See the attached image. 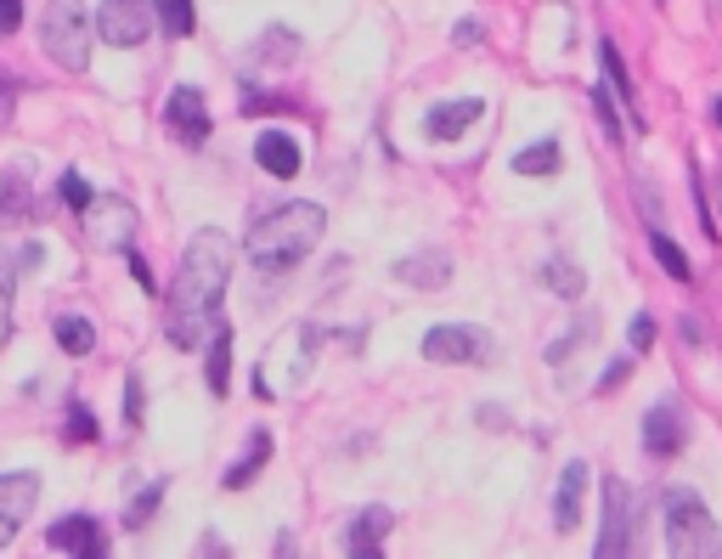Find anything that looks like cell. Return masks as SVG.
Instances as JSON below:
<instances>
[{"mask_svg":"<svg viewBox=\"0 0 722 559\" xmlns=\"http://www.w3.org/2000/svg\"><path fill=\"white\" fill-rule=\"evenodd\" d=\"M232 238L220 226H198L181 249V272L170 283V300H164V334L181 350H198L220 334V300H226V283H232Z\"/></svg>","mask_w":722,"mask_h":559,"instance_id":"1","label":"cell"},{"mask_svg":"<svg viewBox=\"0 0 722 559\" xmlns=\"http://www.w3.org/2000/svg\"><path fill=\"white\" fill-rule=\"evenodd\" d=\"M322 233H327V210L293 199V204H277L272 215H260V221L249 226L243 249H249V260H254V272L282 277V272H293V266H300V260L322 243Z\"/></svg>","mask_w":722,"mask_h":559,"instance_id":"2","label":"cell"},{"mask_svg":"<svg viewBox=\"0 0 722 559\" xmlns=\"http://www.w3.org/2000/svg\"><path fill=\"white\" fill-rule=\"evenodd\" d=\"M666 548L672 559H722V525L700 503V491L688 486L666 491Z\"/></svg>","mask_w":722,"mask_h":559,"instance_id":"3","label":"cell"},{"mask_svg":"<svg viewBox=\"0 0 722 559\" xmlns=\"http://www.w3.org/2000/svg\"><path fill=\"white\" fill-rule=\"evenodd\" d=\"M40 46H46V57L57 62V69H69V74L91 69V17H85L80 0H46Z\"/></svg>","mask_w":722,"mask_h":559,"instance_id":"4","label":"cell"},{"mask_svg":"<svg viewBox=\"0 0 722 559\" xmlns=\"http://www.w3.org/2000/svg\"><path fill=\"white\" fill-rule=\"evenodd\" d=\"M593 559H643V543H638V498L633 486L610 475L604 480V525H599V554Z\"/></svg>","mask_w":722,"mask_h":559,"instance_id":"5","label":"cell"},{"mask_svg":"<svg viewBox=\"0 0 722 559\" xmlns=\"http://www.w3.org/2000/svg\"><path fill=\"white\" fill-rule=\"evenodd\" d=\"M491 350H497V340L474 322H441L423 334V356L441 361V368H485Z\"/></svg>","mask_w":722,"mask_h":559,"instance_id":"6","label":"cell"},{"mask_svg":"<svg viewBox=\"0 0 722 559\" xmlns=\"http://www.w3.org/2000/svg\"><path fill=\"white\" fill-rule=\"evenodd\" d=\"M153 28H158L153 0H103V7H96V40L113 46V51H136V46H147Z\"/></svg>","mask_w":722,"mask_h":559,"instance_id":"7","label":"cell"},{"mask_svg":"<svg viewBox=\"0 0 722 559\" xmlns=\"http://www.w3.org/2000/svg\"><path fill=\"white\" fill-rule=\"evenodd\" d=\"M40 503V475L35 469H17V475H0V548H12L17 532L28 525Z\"/></svg>","mask_w":722,"mask_h":559,"instance_id":"8","label":"cell"},{"mask_svg":"<svg viewBox=\"0 0 722 559\" xmlns=\"http://www.w3.org/2000/svg\"><path fill=\"white\" fill-rule=\"evenodd\" d=\"M85 238L96 249H130V238H136V210H130V199H91Z\"/></svg>","mask_w":722,"mask_h":559,"instance_id":"9","label":"cell"},{"mask_svg":"<svg viewBox=\"0 0 722 559\" xmlns=\"http://www.w3.org/2000/svg\"><path fill=\"white\" fill-rule=\"evenodd\" d=\"M164 124L176 130V142L204 147V142H209V108H204V91H198V85H176V91H170V103H164Z\"/></svg>","mask_w":722,"mask_h":559,"instance_id":"10","label":"cell"},{"mask_svg":"<svg viewBox=\"0 0 722 559\" xmlns=\"http://www.w3.org/2000/svg\"><path fill=\"white\" fill-rule=\"evenodd\" d=\"M46 543L62 548V554H74V559H108V532H103L96 514H62L46 532Z\"/></svg>","mask_w":722,"mask_h":559,"instance_id":"11","label":"cell"},{"mask_svg":"<svg viewBox=\"0 0 722 559\" xmlns=\"http://www.w3.org/2000/svg\"><path fill=\"white\" fill-rule=\"evenodd\" d=\"M683 441H688V418H683V407H677L672 396H666V402H654V407L643 413V447H649V457H677Z\"/></svg>","mask_w":722,"mask_h":559,"instance_id":"12","label":"cell"},{"mask_svg":"<svg viewBox=\"0 0 722 559\" xmlns=\"http://www.w3.org/2000/svg\"><path fill=\"white\" fill-rule=\"evenodd\" d=\"M389 525H396V514H389L384 503H368L356 520H350V532H345V554L350 559H384V537H389Z\"/></svg>","mask_w":722,"mask_h":559,"instance_id":"13","label":"cell"},{"mask_svg":"<svg viewBox=\"0 0 722 559\" xmlns=\"http://www.w3.org/2000/svg\"><path fill=\"white\" fill-rule=\"evenodd\" d=\"M485 114L480 96H457V103H435L430 114H423V136L430 142H452V136H464V130Z\"/></svg>","mask_w":722,"mask_h":559,"instance_id":"14","label":"cell"},{"mask_svg":"<svg viewBox=\"0 0 722 559\" xmlns=\"http://www.w3.org/2000/svg\"><path fill=\"white\" fill-rule=\"evenodd\" d=\"M254 164H260L266 176H277V181H293L305 158H300V142H293V136H282V130H266V136H254Z\"/></svg>","mask_w":722,"mask_h":559,"instance_id":"15","label":"cell"},{"mask_svg":"<svg viewBox=\"0 0 722 559\" xmlns=\"http://www.w3.org/2000/svg\"><path fill=\"white\" fill-rule=\"evenodd\" d=\"M396 277L407 288H446L452 283V254L446 249H418V254L396 260Z\"/></svg>","mask_w":722,"mask_h":559,"instance_id":"16","label":"cell"},{"mask_svg":"<svg viewBox=\"0 0 722 559\" xmlns=\"http://www.w3.org/2000/svg\"><path fill=\"white\" fill-rule=\"evenodd\" d=\"M581 498H587V464L576 457V464H565L559 498H553V525H559V532H576L581 525Z\"/></svg>","mask_w":722,"mask_h":559,"instance_id":"17","label":"cell"},{"mask_svg":"<svg viewBox=\"0 0 722 559\" xmlns=\"http://www.w3.org/2000/svg\"><path fill=\"white\" fill-rule=\"evenodd\" d=\"M272 452H277L272 430H254V436H249V447H243V457H238L232 469H226V480H220V486H226V491H243V486H254V475L272 464Z\"/></svg>","mask_w":722,"mask_h":559,"instance_id":"18","label":"cell"},{"mask_svg":"<svg viewBox=\"0 0 722 559\" xmlns=\"http://www.w3.org/2000/svg\"><path fill=\"white\" fill-rule=\"evenodd\" d=\"M599 62H604V85L627 103V114H633V130H643V114H638V91H633V80H627V69H621V51L604 40L599 46Z\"/></svg>","mask_w":722,"mask_h":559,"instance_id":"19","label":"cell"},{"mask_svg":"<svg viewBox=\"0 0 722 559\" xmlns=\"http://www.w3.org/2000/svg\"><path fill=\"white\" fill-rule=\"evenodd\" d=\"M204 379H209V390H215V396H226V390H232V328H220V334L209 340Z\"/></svg>","mask_w":722,"mask_h":559,"instance_id":"20","label":"cell"},{"mask_svg":"<svg viewBox=\"0 0 722 559\" xmlns=\"http://www.w3.org/2000/svg\"><path fill=\"white\" fill-rule=\"evenodd\" d=\"M559 164H565V153H559V142H553V136L514 153V170L519 176H559Z\"/></svg>","mask_w":722,"mask_h":559,"instance_id":"21","label":"cell"},{"mask_svg":"<svg viewBox=\"0 0 722 559\" xmlns=\"http://www.w3.org/2000/svg\"><path fill=\"white\" fill-rule=\"evenodd\" d=\"M300 57V35L293 28H266V35L254 40V62H272V69H282V62Z\"/></svg>","mask_w":722,"mask_h":559,"instance_id":"22","label":"cell"},{"mask_svg":"<svg viewBox=\"0 0 722 559\" xmlns=\"http://www.w3.org/2000/svg\"><path fill=\"white\" fill-rule=\"evenodd\" d=\"M51 334H57V345L69 350V356H91V345H96L91 317H74V311H62V317L51 322Z\"/></svg>","mask_w":722,"mask_h":559,"instance_id":"23","label":"cell"},{"mask_svg":"<svg viewBox=\"0 0 722 559\" xmlns=\"http://www.w3.org/2000/svg\"><path fill=\"white\" fill-rule=\"evenodd\" d=\"M153 12H158V28L170 40H186L192 28H198V12H192V0H153Z\"/></svg>","mask_w":722,"mask_h":559,"instance_id":"24","label":"cell"},{"mask_svg":"<svg viewBox=\"0 0 722 559\" xmlns=\"http://www.w3.org/2000/svg\"><path fill=\"white\" fill-rule=\"evenodd\" d=\"M542 283H547L553 294H565V300H581V288H587V277L570 266V260H547V266H542Z\"/></svg>","mask_w":722,"mask_h":559,"instance_id":"25","label":"cell"},{"mask_svg":"<svg viewBox=\"0 0 722 559\" xmlns=\"http://www.w3.org/2000/svg\"><path fill=\"white\" fill-rule=\"evenodd\" d=\"M649 249H654V260H661V266H666V277H677V283H688V277H695V266H688V254L666 238V233H649Z\"/></svg>","mask_w":722,"mask_h":559,"instance_id":"26","label":"cell"},{"mask_svg":"<svg viewBox=\"0 0 722 559\" xmlns=\"http://www.w3.org/2000/svg\"><path fill=\"white\" fill-rule=\"evenodd\" d=\"M17 266H23V249H0V322L17 306Z\"/></svg>","mask_w":722,"mask_h":559,"instance_id":"27","label":"cell"},{"mask_svg":"<svg viewBox=\"0 0 722 559\" xmlns=\"http://www.w3.org/2000/svg\"><path fill=\"white\" fill-rule=\"evenodd\" d=\"M28 215V181L7 176V199H0V221H23Z\"/></svg>","mask_w":722,"mask_h":559,"instance_id":"28","label":"cell"},{"mask_svg":"<svg viewBox=\"0 0 722 559\" xmlns=\"http://www.w3.org/2000/svg\"><path fill=\"white\" fill-rule=\"evenodd\" d=\"M158 498H164V486H147V491H142V498H136V503H130V509H124V525H130V532H136V525H147V520H153V509H158Z\"/></svg>","mask_w":722,"mask_h":559,"instance_id":"29","label":"cell"},{"mask_svg":"<svg viewBox=\"0 0 722 559\" xmlns=\"http://www.w3.org/2000/svg\"><path fill=\"white\" fill-rule=\"evenodd\" d=\"M62 199H69V210H80V215H85L96 192L85 187V176H80V170H69V176H62Z\"/></svg>","mask_w":722,"mask_h":559,"instance_id":"30","label":"cell"},{"mask_svg":"<svg viewBox=\"0 0 722 559\" xmlns=\"http://www.w3.org/2000/svg\"><path fill=\"white\" fill-rule=\"evenodd\" d=\"M593 108H599L604 136H610V142H627V136H621V119H615V108H610V85H599V91H593Z\"/></svg>","mask_w":722,"mask_h":559,"instance_id":"31","label":"cell"},{"mask_svg":"<svg viewBox=\"0 0 722 559\" xmlns=\"http://www.w3.org/2000/svg\"><path fill=\"white\" fill-rule=\"evenodd\" d=\"M69 441H96V418H91L80 402L69 407Z\"/></svg>","mask_w":722,"mask_h":559,"instance_id":"32","label":"cell"},{"mask_svg":"<svg viewBox=\"0 0 722 559\" xmlns=\"http://www.w3.org/2000/svg\"><path fill=\"white\" fill-rule=\"evenodd\" d=\"M12 108H17V80H12V74H0V130L12 124Z\"/></svg>","mask_w":722,"mask_h":559,"instance_id":"33","label":"cell"},{"mask_svg":"<svg viewBox=\"0 0 722 559\" xmlns=\"http://www.w3.org/2000/svg\"><path fill=\"white\" fill-rule=\"evenodd\" d=\"M627 340H633V350H649V345H654V317H633Z\"/></svg>","mask_w":722,"mask_h":559,"instance_id":"34","label":"cell"},{"mask_svg":"<svg viewBox=\"0 0 722 559\" xmlns=\"http://www.w3.org/2000/svg\"><path fill=\"white\" fill-rule=\"evenodd\" d=\"M17 23H23V0H0V40L17 35Z\"/></svg>","mask_w":722,"mask_h":559,"instance_id":"35","label":"cell"},{"mask_svg":"<svg viewBox=\"0 0 722 559\" xmlns=\"http://www.w3.org/2000/svg\"><path fill=\"white\" fill-rule=\"evenodd\" d=\"M627 373H633V356H615V361H610V373L599 379V396H604V390H615V384L627 379Z\"/></svg>","mask_w":722,"mask_h":559,"instance_id":"36","label":"cell"},{"mask_svg":"<svg viewBox=\"0 0 722 559\" xmlns=\"http://www.w3.org/2000/svg\"><path fill=\"white\" fill-rule=\"evenodd\" d=\"M124 418H130V424H142V384H136V379L124 384Z\"/></svg>","mask_w":722,"mask_h":559,"instance_id":"37","label":"cell"},{"mask_svg":"<svg viewBox=\"0 0 722 559\" xmlns=\"http://www.w3.org/2000/svg\"><path fill=\"white\" fill-rule=\"evenodd\" d=\"M124 260H130V277H136L142 288H153V272H147V260H142L136 249H124Z\"/></svg>","mask_w":722,"mask_h":559,"instance_id":"38","label":"cell"},{"mask_svg":"<svg viewBox=\"0 0 722 559\" xmlns=\"http://www.w3.org/2000/svg\"><path fill=\"white\" fill-rule=\"evenodd\" d=\"M452 40H457V46H474V40H480V23H474V17H464V23L452 28Z\"/></svg>","mask_w":722,"mask_h":559,"instance_id":"39","label":"cell"},{"mask_svg":"<svg viewBox=\"0 0 722 559\" xmlns=\"http://www.w3.org/2000/svg\"><path fill=\"white\" fill-rule=\"evenodd\" d=\"M683 340H688V345H706V328H700L695 317H683Z\"/></svg>","mask_w":722,"mask_h":559,"instance_id":"40","label":"cell"},{"mask_svg":"<svg viewBox=\"0 0 722 559\" xmlns=\"http://www.w3.org/2000/svg\"><path fill=\"white\" fill-rule=\"evenodd\" d=\"M277 559H300V548H293V532H277Z\"/></svg>","mask_w":722,"mask_h":559,"instance_id":"41","label":"cell"},{"mask_svg":"<svg viewBox=\"0 0 722 559\" xmlns=\"http://www.w3.org/2000/svg\"><path fill=\"white\" fill-rule=\"evenodd\" d=\"M711 124L722 130V96H717V103H711Z\"/></svg>","mask_w":722,"mask_h":559,"instance_id":"42","label":"cell"},{"mask_svg":"<svg viewBox=\"0 0 722 559\" xmlns=\"http://www.w3.org/2000/svg\"><path fill=\"white\" fill-rule=\"evenodd\" d=\"M204 543H209V548H204V554H209V559H220V554H215V537H204Z\"/></svg>","mask_w":722,"mask_h":559,"instance_id":"43","label":"cell"}]
</instances>
